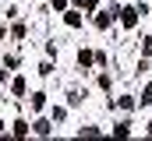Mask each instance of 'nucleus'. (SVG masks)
Masks as SVG:
<instances>
[{
    "label": "nucleus",
    "mask_w": 152,
    "mask_h": 141,
    "mask_svg": "<svg viewBox=\"0 0 152 141\" xmlns=\"http://www.w3.org/2000/svg\"><path fill=\"white\" fill-rule=\"evenodd\" d=\"M120 21H124L127 28H134V21H138V11H134V7H127V11H120Z\"/></svg>",
    "instance_id": "nucleus-1"
},
{
    "label": "nucleus",
    "mask_w": 152,
    "mask_h": 141,
    "mask_svg": "<svg viewBox=\"0 0 152 141\" xmlns=\"http://www.w3.org/2000/svg\"><path fill=\"white\" fill-rule=\"evenodd\" d=\"M149 102H152V85L145 88V95H142V106H149Z\"/></svg>",
    "instance_id": "nucleus-2"
},
{
    "label": "nucleus",
    "mask_w": 152,
    "mask_h": 141,
    "mask_svg": "<svg viewBox=\"0 0 152 141\" xmlns=\"http://www.w3.org/2000/svg\"><path fill=\"white\" fill-rule=\"evenodd\" d=\"M142 53H152V39H142Z\"/></svg>",
    "instance_id": "nucleus-3"
},
{
    "label": "nucleus",
    "mask_w": 152,
    "mask_h": 141,
    "mask_svg": "<svg viewBox=\"0 0 152 141\" xmlns=\"http://www.w3.org/2000/svg\"><path fill=\"white\" fill-rule=\"evenodd\" d=\"M78 7H96V0H75Z\"/></svg>",
    "instance_id": "nucleus-4"
}]
</instances>
